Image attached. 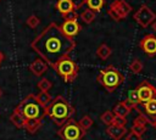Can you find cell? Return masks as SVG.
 Listing matches in <instances>:
<instances>
[{
    "label": "cell",
    "mask_w": 156,
    "mask_h": 140,
    "mask_svg": "<svg viewBox=\"0 0 156 140\" xmlns=\"http://www.w3.org/2000/svg\"><path fill=\"white\" fill-rule=\"evenodd\" d=\"M30 47L43 58L49 67L68 56L76 47V40L67 37L55 22L48 24L30 43Z\"/></svg>",
    "instance_id": "obj_1"
},
{
    "label": "cell",
    "mask_w": 156,
    "mask_h": 140,
    "mask_svg": "<svg viewBox=\"0 0 156 140\" xmlns=\"http://www.w3.org/2000/svg\"><path fill=\"white\" fill-rule=\"evenodd\" d=\"M16 110L20 111L26 118L24 129L30 134L37 133L38 129L41 127L43 119L46 116V113H45V107L37 100L35 94L27 95L16 106Z\"/></svg>",
    "instance_id": "obj_2"
},
{
    "label": "cell",
    "mask_w": 156,
    "mask_h": 140,
    "mask_svg": "<svg viewBox=\"0 0 156 140\" xmlns=\"http://www.w3.org/2000/svg\"><path fill=\"white\" fill-rule=\"evenodd\" d=\"M46 116L57 125H62L67 121L74 118V107L61 95L52 97L50 103L45 107Z\"/></svg>",
    "instance_id": "obj_3"
},
{
    "label": "cell",
    "mask_w": 156,
    "mask_h": 140,
    "mask_svg": "<svg viewBox=\"0 0 156 140\" xmlns=\"http://www.w3.org/2000/svg\"><path fill=\"white\" fill-rule=\"evenodd\" d=\"M96 82L107 91V93H113L117 90L124 82V75L119 69H117L115 66L108 65L105 68H102L98 77Z\"/></svg>",
    "instance_id": "obj_4"
},
{
    "label": "cell",
    "mask_w": 156,
    "mask_h": 140,
    "mask_svg": "<svg viewBox=\"0 0 156 140\" xmlns=\"http://www.w3.org/2000/svg\"><path fill=\"white\" fill-rule=\"evenodd\" d=\"M52 69H55L57 72V74L62 78V80L65 83H71L73 82L77 75H78V71H79V67L78 65L68 56L58 60L52 67Z\"/></svg>",
    "instance_id": "obj_5"
},
{
    "label": "cell",
    "mask_w": 156,
    "mask_h": 140,
    "mask_svg": "<svg viewBox=\"0 0 156 140\" xmlns=\"http://www.w3.org/2000/svg\"><path fill=\"white\" fill-rule=\"evenodd\" d=\"M87 130H84L78 122L74 121V118L67 121L62 125H60L56 134L62 140H82L85 135Z\"/></svg>",
    "instance_id": "obj_6"
},
{
    "label": "cell",
    "mask_w": 156,
    "mask_h": 140,
    "mask_svg": "<svg viewBox=\"0 0 156 140\" xmlns=\"http://www.w3.org/2000/svg\"><path fill=\"white\" fill-rule=\"evenodd\" d=\"M130 12H132V6L126 0H113L107 9V15L115 22H119L124 19Z\"/></svg>",
    "instance_id": "obj_7"
},
{
    "label": "cell",
    "mask_w": 156,
    "mask_h": 140,
    "mask_svg": "<svg viewBox=\"0 0 156 140\" xmlns=\"http://www.w3.org/2000/svg\"><path fill=\"white\" fill-rule=\"evenodd\" d=\"M135 110L140 116H143L149 124H151L154 128H156V96L150 99L146 102L139 103Z\"/></svg>",
    "instance_id": "obj_8"
},
{
    "label": "cell",
    "mask_w": 156,
    "mask_h": 140,
    "mask_svg": "<svg viewBox=\"0 0 156 140\" xmlns=\"http://www.w3.org/2000/svg\"><path fill=\"white\" fill-rule=\"evenodd\" d=\"M133 18L135 22L141 27V28H147L155 19H156V13L147 6V5H141L133 15Z\"/></svg>",
    "instance_id": "obj_9"
},
{
    "label": "cell",
    "mask_w": 156,
    "mask_h": 140,
    "mask_svg": "<svg viewBox=\"0 0 156 140\" xmlns=\"http://www.w3.org/2000/svg\"><path fill=\"white\" fill-rule=\"evenodd\" d=\"M55 7L62 15V17L65 19H77V17H78V15L76 12L77 10H76L72 0H57Z\"/></svg>",
    "instance_id": "obj_10"
},
{
    "label": "cell",
    "mask_w": 156,
    "mask_h": 140,
    "mask_svg": "<svg viewBox=\"0 0 156 140\" xmlns=\"http://www.w3.org/2000/svg\"><path fill=\"white\" fill-rule=\"evenodd\" d=\"M135 89H136V93H138V97H139L140 103L141 102H146L150 99H152L154 96H156V86H154L147 80L141 82Z\"/></svg>",
    "instance_id": "obj_11"
},
{
    "label": "cell",
    "mask_w": 156,
    "mask_h": 140,
    "mask_svg": "<svg viewBox=\"0 0 156 140\" xmlns=\"http://www.w3.org/2000/svg\"><path fill=\"white\" fill-rule=\"evenodd\" d=\"M141 50L147 54L149 56H155L156 55V37L152 34H146L144 38H141L139 43Z\"/></svg>",
    "instance_id": "obj_12"
},
{
    "label": "cell",
    "mask_w": 156,
    "mask_h": 140,
    "mask_svg": "<svg viewBox=\"0 0 156 140\" xmlns=\"http://www.w3.org/2000/svg\"><path fill=\"white\" fill-rule=\"evenodd\" d=\"M60 28L69 38H74L80 30V26L78 24L77 19H65L63 23L60 26Z\"/></svg>",
    "instance_id": "obj_13"
},
{
    "label": "cell",
    "mask_w": 156,
    "mask_h": 140,
    "mask_svg": "<svg viewBox=\"0 0 156 140\" xmlns=\"http://www.w3.org/2000/svg\"><path fill=\"white\" fill-rule=\"evenodd\" d=\"M128 133L126 125H117V124H110L106 128V134L112 140H122L126 134Z\"/></svg>",
    "instance_id": "obj_14"
},
{
    "label": "cell",
    "mask_w": 156,
    "mask_h": 140,
    "mask_svg": "<svg viewBox=\"0 0 156 140\" xmlns=\"http://www.w3.org/2000/svg\"><path fill=\"white\" fill-rule=\"evenodd\" d=\"M48 63L43 60V58H37L34 60L30 65H29V71L37 75V77H41L46 71H48Z\"/></svg>",
    "instance_id": "obj_15"
},
{
    "label": "cell",
    "mask_w": 156,
    "mask_h": 140,
    "mask_svg": "<svg viewBox=\"0 0 156 140\" xmlns=\"http://www.w3.org/2000/svg\"><path fill=\"white\" fill-rule=\"evenodd\" d=\"M147 121L143 117V116H140V114H138V117L133 121V125H132V131H134V133H136V134H139V135H143L145 131H146V127H147Z\"/></svg>",
    "instance_id": "obj_16"
},
{
    "label": "cell",
    "mask_w": 156,
    "mask_h": 140,
    "mask_svg": "<svg viewBox=\"0 0 156 140\" xmlns=\"http://www.w3.org/2000/svg\"><path fill=\"white\" fill-rule=\"evenodd\" d=\"M132 108L128 106V103L126 101H119L115 105L112 112L116 114V116H119V117H127L129 113H130Z\"/></svg>",
    "instance_id": "obj_17"
},
{
    "label": "cell",
    "mask_w": 156,
    "mask_h": 140,
    "mask_svg": "<svg viewBox=\"0 0 156 140\" xmlns=\"http://www.w3.org/2000/svg\"><path fill=\"white\" fill-rule=\"evenodd\" d=\"M10 121H11V123H12L17 129H24L26 118H24L23 114H22L20 111H17L16 108H15V111L11 113V116H10Z\"/></svg>",
    "instance_id": "obj_18"
},
{
    "label": "cell",
    "mask_w": 156,
    "mask_h": 140,
    "mask_svg": "<svg viewBox=\"0 0 156 140\" xmlns=\"http://www.w3.org/2000/svg\"><path fill=\"white\" fill-rule=\"evenodd\" d=\"M126 102L128 103V106L133 110H135V107L140 103L139 101V97H138V93H136V89H130L128 91V95H127V99H126Z\"/></svg>",
    "instance_id": "obj_19"
},
{
    "label": "cell",
    "mask_w": 156,
    "mask_h": 140,
    "mask_svg": "<svg viewBox=\"0 0 156 140\" xmlns=\"http://www.w3.org/2000/svg\"><path fill=\"white\" fill-rule=\"evenodd\" d=\"M111 54H112V49L107 44H101L96 49V56L100 60H107L111 56Z\"/></svg>",
    "instance_id": "obj_20"
},
{
    "label": "cell",
    "mask_w": 156,
    "mask_h": 140,
    "mask_svg": "<svg viewBox=\"0 0 156 140\" xmlns=\"http://www.w3.org/2000/svg\"><path fill=\"white\" fill-rule=\"evenodd\" d=\"M80 19L85 23V24H90V23H93L94 22V19L96 18V12L95 11H93L91 9H85V10H83V12L80 13Z\"/></svg>",
    "instance_id": "obj_21"
},
{
    "label": "cell",
    "mask_w": 156,
    "mask_h": 140,
    "mask_svg": "<svg viewBox=\"0 0 156 140\" xmlns=\"http://www.w3.org/2000/svg\"><path fill=\"white\" fill-rule=\"evenodd\" d=\"M35 97H37V100H38L44 107H46V106L50 103V101L52 100V96H51L48 91H39L38 94H35Z\"/></svg>",
    "instance_id": "obj_22"
},
{
    "label": "cell",
    "mask_w": 156,
    "mask_h": 140,
    "mask_svg": "<svg viewBox=\"0 0 156 140\" xmlns=\"http://www.w3.org/2000/svg\"><path fill=\"white\" fill-rule=\"evenodd\" d=\"M143 68H144V65H143V62H141L140 60H138V58H134V60L129 63V71H130L132 73H134V74H139V73L143 71Z\"/></svg>",
    "instance_id": "obj_23"
},
{
    "label": "cell",
    "mask_w": 156,
    "mask_h": 140,
    "mask_svg": "<svg viewBox=\"0 0 156 140\" xmlns=\"http://www.w3.org/2000/svg\"><path fill=\"white\" fill-rule=\"evenodd\" d=\"M85 4H87L88 7L91 9L93 11L99 12V11L102 9V6L106 4V1H105V0H87Z\"/></svg>",
    "instance_id": "obj_24"
},
{
    "label": "cell",
    "mask_w": 156,
    "mask_h": 140,
    "mask_svg": "<svg viewBox=\"0 0 156 140\" xmlns=\"http://www.w3.org/2000/svg\"><path fill=\"white\" fill-rule=\"evenodd\" d=\"M100 119L104 124L106 125H110L113 123V119H115V113L112 111H105L101 116H100Z\"/></svg>",
    "instance_id": "obj_25"
},
{
    "label": "cell",
    "mask_w": 156,
    "mask_h": 140,
    "mask_svg": "<svg viewBox=\"0 0 156 140\" xmlns=\"http://www.w3.org/2000/svg\"><path fill=\"white\" fill-rule=\"evenodd\" d=\"M37 86H38L39 91H49V90L52 88V83H51L48 78H43V79H40V80L38 82Z\"/></svg>",
    "instance_id": "obj_26"
},
{
    "label": "cell",
    "mask_w": 156,
    "mask_h": 140,
    "mask_svg": "<svg viewBox=\"0 0 156 140\" xmlns=\"http://www.w3.org/2000/svg\"><path fill=\"white\" fill-rule=\"evenodd\" d=\"M78 123L80 124V127H82L84 130H88V129H90V128L93 127L94 121L90 118V116L85 114V116H83V117L79 119V122H78Z\"/></svg>",
    "instance_id": "obj_27"
},
{
    "label": "cell",
    "mask_w": 156,
    "mask_h": 140,
    "mask_svg": "<svg viewBox=\"0 0 156 140\" xmlns=\"http://www.w3.org/2000/svg\"><path fill=\"white\" fill-rule=\"evenodd\" d=\"M39 23H40V19H39L35 15H30V16L26 19V24H27L29 28H32V29L37 28V27L39 26Z\"/></svg>",
    "instance_id": "obj_28"
},
{
    "label": "cell",
    "mask_w": 156,
    "mask_h": 140,
    "mask_svg": "<svg viewBox=\"0 0 156 140\" xmlns=\"http://www.w3.org/2000/svg\"><path fill=\"white\" fill-rule=\"evenodd\" d=\"M124 138H126V140H143L141 135H139V134H136V133H134L132 130L129 133H127Z\"/></svg>",
    "instance_id": "obj_29"
},
{
    "label": "cell",
    "mask_w": 156,
    "mask_h": 140,
    "mask_svg": "<svg viewBox=\"0 0 156 140\" xmlns=\"http://www.w3.org/2000/svg\"><path fill=\"white\" fill-rule=\"evenodd\" d=\"M112 124H117V125H126L127 124V118L126 117H119L115 114V119Z\"/></svg>",
    "instance_id": "obj_30"
},
{
    "label": "cell",
    "mask_w": 156,
    "mask_h": 140,
    "mask_svg": "<svg viewBox=\"0 0 156 140\" xmlns=\"http://www.w3.org/2000/svg\"><path fill=\"white\" fill-rule=\"evenodd\" d=\"M72 2L74 4V7H76V10H79L83 5H85V2H87V0H72Z\"/></svg>",
    "instance_id": "obj_31"
},
{
    "label": "cell",
    "mask_w": 156,
    "mask_h": 140,
    "mask_svg": "<svg viewBox=\"0 0 156 140\" xmlns=\"http://www.w3.org/2000/svg\"><path fill=\"white\" fill-rule=\"evenodd\" d=\"M151 27H152V29H154V30L156 32V19H155V21H154V22L151 23Z\"/></svg>",
    "instance_id": "obj_32"
},
{
    "label": "cell",
    "mask_w": 156,
    "mask_h": 140,
    "mask_svg": "<svg viewBox=\"0 0 156 140\" xmlns=\"http://www.w3.org/2000/svg\"><path fill=\"white\" fill-rule=\"evenodd\" d=\"M4 58H5V56H4V54L0 51V65H1V62L4 61Z\"/></svg>",
    "instance_id": "obj_33"
},
{
    "label": "cell",
    "mask_w": 156,
    "mask_h": 140,
    "mask_svg": "<svg viewBox=\"0 0 156 140\" xmlns=\"http://www.w3.org/2000/svg\"><path fill=\"white\" fill-rule=\"evenodd\" d=\"M1 96H2V89L0 88V99H1Z\"/></svg>",
    "instance_id": "obj_34"
},
{
    "label": "cell",
    "mask_w": 156,
    "mask_h": 140,
    "mask_svg": "<svg viewBox=\"0 0 156 140\" xmlns=\"http://www.w3.org/2000/svg\"><path fill=\"white\" fill-rule=\"evenodd\" d=\"M0 1H1V0H0Z\"/></svg>",
    "instance_id": "obj_35"
}]
</instances>
